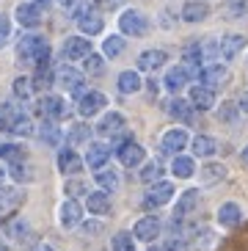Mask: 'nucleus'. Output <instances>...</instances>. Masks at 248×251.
<instances>
[{"label": "nucleus", "instance_id": "nucleus-1", "mask_svg": "<svg viewBox=\"0 0 248 251\" xmlns=\"http://www.w3.org/2000/svg\"><path fill=\"white\" fill-rule=\"evenodd\" d=\"M17 61L20 64H28V67H39L44 69L50 64V45L44 36H36V33H28L17 42Z\"/></svg>", "mask_w": 248, "mask_h": 251}, {"label": "nucleus", "instance_id": "nucleus-2", "mask_svg": "<svg viewBox=\"0 0 248 251\" xmlns=\"http://www.w3.org/2000/svg\"><path fill=\"white\" fill-rule=\"evenodd\" d=\"M119 30L122 36H144L149 30V17L141 8H124L119 14Z\"/></svg>", "mask_w": 248, "mask_h": 251}, {"label": "nucleus", "instance_id": "nucleus-3", "mask_svg": "<svg viewBox=\"0 0 248 251\" xmlns=\"http://www.w3.org/2000/svg\"><path fill=\"white\" fill-rule=\"evenodd\" d=\"M55 83H58L61 89L66 91H72L77 100L83 97V83H86V75L80 72V69H74V67H58L55 69Z\"/></svg>", "mask_w": 248, "mask_h": 251}, {"label": "nucleus", "instance_id": "nucleus-4", "mask_svg": "<svg viewBox=\"0 0 248 251\" xmlns=\"http://www.w3.org/2000/svg\"><path fill=\"white\" fill-rule=\"evenodd\" d=\"M188 144H190V135H188L185 127H171V130H166L163 138H160V149L166 155H179Z\"/></svg>", "mask_w": 248, "mask_h": 251}, {"label": "nucleus", "instance_id": "nucleus-5", "mask_svg": "<svg viewBox=\"0 0 248 251\" xmlns=\"http://www.w3.org/2000/svg\"><path fill=\"white\" fill-rule=\"evenodd\" d=\"M160 232H163V224H160V218H154V215H144V218H138L135 226H132V237H138L144 243L157 240Z\"/></svg>", "mask_w": 248, "mask_h": 251}, {"label": "nucleus", "instance_id": "nucleus-6", "mask_svg": "<svg viewBox=\"0 0 248 251\" xmlns=\"http://www.w3.org/2000/svg\"><path fill=\"white\" fill-rule=\"evenodd\" d=\"M171 199H174V185L168 182V179H157V182L149 188V193H146L144 207L146 210H149V207H160V204H168Z\"/></svg>", "mask_w": 248, "mask_h": 251}, {"label": "nucleus", "instance_id": "nucleus-7", "mask_svg": "<svg viewBox=\"0 0 248 251\" xmlns=\"http://www.w3.org/2000/svg\"><path fill=\"white\" fill-rule=\"evenodd\" d=\"M108 105V97L102 94V91H83V97L77 100V113L80 116H94V113H99Z\"/></svg>", "mask_w": 248, "mask_h": 251}, {"label": "nucleus", "instance_id": "nucleus-8", "mask_svg": "<svg viewBox=\"0 0 248 251\" xmlns=\"http://www.w3.org/2000/svg\"><path fill=\"white\" fill-rule=\"evenodd\" d=\"M188 100H190V105H193L196 111H212V108H215V89L196 83V86H190Z\"/></svg>", "mask_w": 248, "mask_h": 251}, {"label": "nucleus", "instance_id": "nucleus-9", "mask_svg": "<svg viewBox=\"0 0 248 251\" xmlns=\"http://www.w3.org/2000/svg\"><path fill=\"white\" fill-rule=\"evenodd\" d=\"M193 77V72H190L185 64H179V67H171L166 72V77H163V86H166V91H171V94H179V91L188 86V80Z\"/></svg>", "mask_w": 248, "mask_h": 251}, {"label": "nucleus", "instance_id": "nucleus-10", "mask_svg": "<svg viewBox=\"0 0 248 251\" xmlns=\"http://www.w3.org/2000/svg\"><path fill=\"white\" fill-rule=\"evenodd\" d=\"M226 75H229V69L223 67V64H215V61H212V64H204V67L198 69V83H201V86H210V89H218L221 83L226 80Z\"/></svg>", "mask_w": 248, "mask_h": 251}, {"label": "nucleus", "instance_id": "nucleus-11", "mask_svg": "<svg viewBox=\"0 0 248 251\" xmlns=\"http://www.w3.org/2000/svg\"><path fill=\"white\" fill-rule=\"evenodd\" d=\"M74 23H77V28L83 30V36H99V33H102V28H105V20L97 14L91 6H88L83 14H77V20H74Z\"/></svg>", "mask_w": 248, "mask_h": 251}, {"label": "nucleus", "instance_id": "nucleus-12", "mask_svg": "<svg viewBox=\"0 0 248 251\" xmlns=\"http://www.w3.org/2000/svg\"><path fill=\"white\" fill-rule=\"evenodd\" d=\"M218 45H221V58L232 61V58H237V55L246 50L248 39L243 36V33H226L223 39H218Z\"/></svg>", "mask_w": 248, "mask_h": 251}, {"label": "nucleus", "instance_id": "nucleus-13", "mask_svg": "<svg viewBox=\"0 0 248 251\" xmlns=\"http://www.w3.org/2000/svg\"><path fill=\"white\" fill-rule=\"evenodd\" d=\"M14 20L22 28H39L42 25V8L36 3H20L14 8Z\"/></svg>", "mask_w": 248, "mask_h": 251}, {"label": "nucleus", "instance_id": "nucleus-14", "mask_svg": "<svg viewBox=\"0 0 248 251\" xmlns=\"http://www.w3.org/2000/svg\"><path fill=\"white\" fill-rule=\"evenodd\" d=\"M88 52H91V42L86 36H66L64 39V58L83 61Z\"/></svg>", "mask_w": 248, "mask_h": 251}, {"label": "nucleus", "instance_id": "nucleus-15", "mask_svg": "<svg viewBox=\"0 0 248 251\" xmlns=\"http://www.w3.org/2000/svg\"><path fill=\"white\" fill-rule=\"evenodd\" d=\"M97 133L102 135V138H113V135L124 133V116L119 111H110L99 119V125H97Z\"/></svg>", "mask_w": 248, "mask_h": 251}, {"label": "nucleus", "instance_id": "nucleus-16", "mask_svg": "<svg viewBox=\"0 0 248 251\" xmlns=\"http://www.w3.org/2000/svg\"><path fill=\"white\" fill-rule=\"evenodd\" d=\"M39 111L44 113V119H61V116H66V102H64V97H55V94H44L42 97V102H39Z\"/></svg>", "mask_w": 248, "mask_h": 251}, {"label": "nucleus", "instance_id": "nucleus-17", "mask_svg": "<svg viewBox=\"0 0 248 251\" xmlns=\"http://www.w3.org/2000/svg\"><path fill=\"white\" fill-rule=\"evenodd\" d=\"M215 218H218V224L223 229H234L243 221V207L237 204V201H226V204L218 207V215H215Z\"/></svg>", "mask_w": 248, "mask_h": 251}, {"label": "nucleus", "instance_id": "nucleus-18", "mask_svg": "<svg viewBox=\"0 0 248 251\" xmlns=\"http://www.w3.org/2000/svg\"><path fill=\"white\" fill-rule=\"evenodd\" d=\"M83 157L74 152V149H61V155H58V171L61 174H66V177H72V174H80L83 171Z\"/></svg>", "mask_w": 248, "mask_h": 251}, {"label": "nucleus", "instance_id": "nucleus-19", "mask_svg": "<svg viewBox=\"0 0 248 251\" xmlns=\"http://www.w3.org/2000/svg\"><path fill=\"white\" fill-rule=\"evenodd\" d=\"M80 218H83V207L77 204L74 199H66L64 204H61V210H58V221H61V226H66V229L80 226Z\"/></svg>", "mask_w": 248, "mask_h": 251}, {"label": "nucleus", "instance_id": "nucleus-20", "mask_svg": "<svg viewBox=\"0 0 248 251\" xmlns=\"http://www.w3.org/2000/svg\"><path fill=\"white\" fill-rule=\"evenodd\" d=\"M168 52L166 50H144L138 55V72H154V69L166 67Z\"/></svg>", "mask_w": 248, "mask_h": 251}, {"label": "nucleus", "instance_id": "nucleus-21", "mask_svg": "<svg viewBox=\"0 0 248 251\" xmlns=\"http://www.w3.org/2000/svg\"><path fill=\"white\" fill-rule=\"evenodd\" d=\"M119 155V163H122V166H127V169H135V166H141V163H144V157H146V152H144V147H141V144H124L122 149H119L116 152Z\"/></svg>", "mask_w": 248, "mask_h": 251}, {"label": "nucleus", "instance_id": "nucleus-22", "mask_svg": "<svg viewBox=\"0 0 248 251\" xmlns=\"http://www.w3.org/2000/svg\"><path fill=\"white\" fill-rule=\"evenodd\" d=\"M207 17H210V6H207L204 0H188L182 6V20L190 25H196V23H204Z\"/></svg>", "mask_w": 248, "mask_h": 251}, {"label": "nucleus", "instance_id": "nucleus-23", "mask_svg": "<svg viewBox=\"0 0 248 251\" xmlns=\"http://www.w3.org/2000/svg\"><path fill=\"white\" fill-rule=\"evenodd\" d=\"M108 160H110V149L102 147V144H91V147H88V152H86V157H83V163H86L88 169H94V171L105 169V166H108Z\"/></svg>", "mask_w": 248, "mask_h": 251}, {"label": "nucleus", "instance_id": "nucleus-24", "mask_svg": "<svg viewBox=\"0 0 248 251\" xmlns=\"http://www.w3.org/2000/svg\"><path fill=\"white\" fill-rule=\"evenodd\" d=\"M226 174L229 171L223 163H204L201 171H198V179H201V185H221L226 179Z\"/></svg>", "mask_w": 248, "mask_h": 251}, {"label": "nucleus", "instance_id": "nucleus-25", "mask_svg": "<svg viewBox=\"0 0 248 251\" xmlns=\"http://www.w3.org/2000/svg\"><path fill=\"white\" fill-rule=\"evenodd\" d=\"M198 207V191L196 188H190V191H185L182 196H179V201H176L174 207V218H179V221H185L193 210Z\"/></svg>", "mask_w": 248, "mask_h": 251}, {"label": "nucleus", "instance_id": "nucleus-26", "mask_svg": "<svg viewBox=\"0 0 248 251\" xmlns=\"http://www.w3.org/2000/svg\"><path fill=\"white\" fill-rule=\"evenodd\" d=\"M116 86H119V91H122V94H135V91L144 89V80H141L138 69H124V72L119 75Z\"/></svg>", "mask_w": 248, "mask_h": 251}, {"label": "nucleus", "instance_id": "nucleus-27", "mask_svg": "<svg viewBox=\"0 0 248 251\" xmlns=\"http://www.w3.org/2000/svg\"><path fill=\"white\" fill-rule=\"evenodd\" d=\"M215 149H218V144H215L212 135H193L190 138V152L196 157H212Z\"/></svg>", "mask_w": 248, "mask_h": 251}, {"label": "nucleus", "instance_id": "nucleus-28", "mask_svg": "<svg viewBox=\"0 0 248 251\" xmlns=\"http://www.w3.org/2000/svg\"><path fill=\"white\" fill-rule=\"evenodd\" d=\"M193 105H190V100H185V97H174L171 102H168V113L174 119H179V122H193Z\"/></svg>", "mask_w": 248, "mask_h": 251}, {"label": "nucleus", "instance_id": "nucleus-29", "mask_svg": "<svg viewBox=\"0 0 248 251\" xmlns=\"http://www.w3.org/2000/svg\"><path fill=\"white\" fill-rule=\"evenodd\" d=\"M86 210H88L91 215H105V213H110V199H108V193H102V191L86 193Z\"/></svg>", "mask_w": 248, "mask_h": 251}, {"label": "nucleus", "instance_id": "nucleus-30", "mask_svg": "<svg viewBox=\"0 0 248 251\" xmlns=\"http://www.w3.org/2000/svg\"><path fill=\"white\" fill-rule=\"evenodd\" d=\"M171 174H174V177H179V179H190L193 174H196V163H193V157H188V155H174Z\"/></svg>", "mask_w": 248, "mask_h": 251}, {"label": "nucleus", "instance_id": "nucleus-31", "mask_svg": "<svg viewBox=\"0 0 248 251\" xmlns=\"http://www.w3.org/2000/svg\"><path fill=\"white\" fill-rule=\"evenodd\" d=\"M20 201H22V191H14V188L0 185V215L11 213L14 207H20Z\"/></svg>", "mask_w": 248, "mask_h": 251}, {"label": "nucleus", "instance_id": "nucleus-32", "mask_svg": "<svg viewBox=\"0 0 248 251\" xmlns=\"http://www.w3.org/2000/svg\"><path fill=\"white\" fill-rule=\"evenodd\" d=\"M97 185H102L105 191H116L119 185H122V177H119V171H116V169L105 166V169L97 171Z\"/></svg>", "mask_w": 248, "mask_h": 251}, {"label": "nucleus", "instance_id": "nucleus-33", "mask_svg": "<svg viewBox=\"0 0 248 251\" xmlns=\"http://www.w3.org/2000/svg\"><path fill=\"white\" fill-rule=\"evenodd\" d=\"M122 52H124V36L122 33L105 36V42H102V55L105 58H116V55H122Z\"/></svg>", "mask_w": 248, "mask_h": 251}, {"label": "nucleus", "instance_id": "nucleus-34", "mask_svg": "<svg viewBox=\"0 0 248 251\" xmlns=\"http://www.w3.org/2000/svg\"><path fill=\"white\" fill-rule=\"evenodd\" d=\"M212 243H215V235H212L207 226H198L196 232H193V237H190V246L198 251H210Z\"/></svg>", "mask_w": 248, "mask_h": 251}, {"label": "nucleus", "instance_id": "nucleus-35", "mask_svg": "<svg viewBox=\"0 0 248 251\" xmlns=\"http://www.w3.org/2000/svg\"><path fill=\"white\" fill-rule=\"evenodd\" d=\"M102 69H105V55L88 52L86 58H83V75H102Z\"/></svg>", "mask_w": 248, "mask_h": 251}, {"label": "nucleus", "instance_id": "nucleus-36", "mask_svg": "<svg viewBox=\"0 0 248 251\" xmlns=\"http://www.w3.org/2000/svg\"><path fill=\"white\" fill-rule=\"evenodd\" d=\"M0 160L3 163H20L25 160V149L17 144H0Z\"/></svg>", "mask_w": 248, "mask_h": 251}, {"label": "nucleus", "instance_id": "nucleus-37", "mask_svg": "<svg viewBox=\"0 0 248 251\" xmlns=\"http://www.w3.org/2000/svg\"><path fill=\"white\" fill-rule=\"evenodd\" d=\"M39 138H42L47 147H55V144L61 141V133H58V127H55V122H52V119H47V122L42 125V130H39Z\"/></svg>", "mask_w": 248, "mask_h": 251}, {"label": "nucleus", "instance_id": "nucleus-38", "mask_svg": "<svg viewBox=\"0 0 248 251\" xmlns=\"http://www.w3.org/2000/svg\"><path fill=\"white\" fill-rule=\"evenodd\" d=\"M17 116H20V111L14 105H0V130H11Z\"/></svg>", "mask_w": 248, "mask_h": 251}, {"label": "nucleus", "instance_id": "nucleus-39", "mask_svg": "<svg viewBox=\"0 0 248 251\" xmlns=\"http://www.w3.org/2000/svg\"><path fill=\"white\" fill-rule=\"evenodd\" d=\"M110 251H135V240H132L130 232H119L110 243Z\"/></svg>", "mask_w": 248, "mask_h": 251}, {"label": "nucleus", "instance_id": "nucleus-40", "mask_svg": "<svg viewBox=\"0 0 248 251\" xmlns=\"http://www.w3.org/2000/svg\"><path fill=\"white\" fill-rule=\"evenodd\" d=\"M30 177H33V171H30L28 163H22V160L20 163H11V179H14V182L25 185Z\"/></svg>", "mask_w": 248, "mask_h": 251}, {"label": "nucleus", "instance_id": "nucleus-41", "mask_svg": "<svg viewBox=\"0 0 248 251\" xmlns=\"http://www.w3.org/2000/svg\"><path fill=\"white\" fill-rule=\"evenodd\" d=\"M160 177H163V163H149V166L141 169V179L144 182H157Z\"/></svg>", "mask_w": 248, "mask_h": 251}, {"label": "nucleus", "instance_id": "nucleus-42", "mask_svg": "<svg viewBox=\"0 0 248 251\" xmlns=\"http://www.w3.org/2000/svg\"><path fill=\"white\" fill-rule=\"evenodd\" d=\"M14 94L20 97V100H28V97L33 94V80H30V77H17L14 80Z\"/></svg>", "mask_w": 248, "mask_h": 251}, {"label": "nucleus", "instance_id": "nucleus-43", "mask_svg": "<svg viewBox=\"0 0 248 251\" xmlns=\"http://www.w3.org/2000/svg\"><path fill=\"white\" fill-rule=\"evenodd\" d=\"M88 138H91L88 125H74L72 130H69V141H72V144H88Z\"/></svg>", "mask_w": 248, "mask_h": 251}, {"label": "nucleus", "instance_id": "nucleus-44", "mask_svg": "<svg viewBox=\"0 0 248 251\" xmlns=\"http://www.w3.org/2000/svg\"><path fill=\"white\" fill-rule=\"evenodd\" d=\"M188 249H190V243L185 235H171L166 240V246H163V251H188Z\"/></svg>", "mask_w": 248, "mask_h": 251}, {"label": "nucleus", "instance_id": "nucleus-45", "mask_svg": "<svg viewBox=\"0 0 248 251\" xmlns=\"http://www.w3.org/2000/svg\"><path fill=\"white\" fill-rule=\"evenodd\" d=\"M221 122H226V125H232L234 119L240 116V105H234V102H223L221 105V111H218Z\"/></svg>", "mask_w": 248, "mask_h": 251}, {"label": "nucleus", "instance_id": "nucleus-46", "mask_svg": "<svg viewBox=\"0 0 248 251\" xmlns=\"http://www.w3.org/2000/svg\"><path fill=\"white\" fill-rule=\"evenodd\" d=\"M11 133H17V135H30L33 133V122H30L28 116H17V122H14V127H11Z\"/></svg>", "mask_w": 248, "mask_h": 251}, {"label": "nucleus", "instance_id": "nucleus-47", "mask_svg": "<svg viewBox=\"0 0 248 251\" xmlns=\"http://www.w3.org/2000/svg\"><path fill=\"white\" fill-rule=\"evenodd\" d=\"M25 232H28V224L22 221V218H14V221L6 224V235L8 237H22Z\"/></svg>", "mask_w": 248, "mask_h": 251}, {"label": "nucleus", "instance_id": "nucleus-48", "mask_svg": "<svg viewBox=\"0 0 248 251\" xmlns=\"http://www.w3.org/2000/svg\"><path fill=\"white\" fill-rule=\"evenodd\" d=\"M8 39H11V20L0 14V50L8 45Z\"/></svg>", "mask_w": 248, "mask_h": 251}, {"label": "nucleus", "instance_id": "nucleus-49", "mask_svg": "<svg viewBox=\"0 0 248 251\" xmlns=\"http://www.w3.org/2000/svg\"><path fill=\"white\" fill-rule=\"evenodd\" d=\"M64 191L69 193V199H74V196H80V193H88L86 182H80V179H72V182L64 185Z\"/></svg>", "mask_w": 248, "mask_h": 251}, {"label": "nucleus", "instance_id": "nucleus-50", "mask_svg": "<svg viewBox=\"0 0 248 251\" xmlns=\"http://www.w3.org/2000/svg\"><path fill=\"white\" fill-rule=\"evenodd\" d=\"M248 14V0H232V6H229V17L234 20H240V17Z\"/></svg>", "mask_w": 248, "mask_h": 251}, {"label": "nucleus", "instance_id": "nucleus-51", "mask_svg": "<svg viewBox=\"0 0 248 251\" xmlns=\"http://www.w3.org/2000/svg\"><path fill=\"white\" fill-rule=\"evenodd\" d=\"M99 229H102L99 221H88V224H83V235H99Z\"/></svg>", "mask_w": 248, "mask_h": 251}, {"label": "nucleus", "instance_id": "nucleus-52", "mask_svg": "<svg viewBox=\"0 0 248 251\" xmlns=\"http://www.w3.org/2000/svg\"><path fill=\"white\" fill-rule=\"evenodd\" d=\"M61 8H66V11H72L74 6H80V0H55Z\"/></svg>", "mask_w": 248, "mask_h": 251}, {"label": "nucleus", "instance_id": "nucleus-53", "mask_svg": "<svg viewBox=\"0 0 248 251\" xmlns=\"http://www.w3.org/2000/svg\"><path fill=\"white\" fill-rule=\"evenodd\" d=\"M30 3H36L39 8H47V6H50V3H52V0H30Z\"/></svg>", "mask_w": 248, "mask_h": 251}, {"label": "nucleus", "instance_id": "nucleus-54", "mask_svg": "<svg viewBox=\"0 0 248 251\" xmlns=\"http://www.w3.org/2000/svg\"><path fill=\"white\" fill-rule=\"evenodd\" d=\"M240 160H243V163H246V166H248V144H246V147H243V152H240Z\"/></svg>", "mask_w": 248, "mask_h": 251}, {"label": "nucleus", "instance_id": "nucleus-55", "mask_svg": "<svg viewBox=\"0 0 248 251\" xmlns=\"http://www.w3.org/2000/svg\"><path fill=\"white\" fill-rule=\"evenodd\" d=\"M146 89L152 91V94H157V83H154V80H149V83H146Z\"/></svg>", "mask_w": 248, "mask_h": 251}, {"label": "nucleus", "instance_id": "nucleus-56", "mask_svg": "<svg viewBox=\"0 0 248 251\" xmlns=\"http://www.w3.org/2000/svg\"><path fill=\"white\" fill-rule=\"evenodd\" d=\"M240 111L248 113V97H246V100H240Z\"/></svg>", "mask_w": 248, "mask_h": 251}, {"label": "nucleus", "instance_id": "nucleus-57", "mask_svg": "<svg viewBox=\"0 0 248 251\" xmlns=\"http://www.w3.org/2000/svg\"><path fill=\"white\" fill-rule=\"evenodd\" d=\"M36 251H55L52 246H47V243H42V246H36Z\"/></svg>", "mask_w": 248, "mask_h": 251}, {"label": "nucleus", "instance_id": "nucleus-58", "mask_svg": "<svg viewBox=\"0 0 248 251\" xmlns=\"http://www.w3.org/2000/svg\"><path fill=\"white\" fill-rule=\"evenodd\" d=\"M3 179H6V169L0 166V185H3Z\"/></svg>", "mask_w": 248, "mask_h": 251}, {"label": "nucleus", "instance_id": "nucleus-59", "mask_svg": "<svg viewBox=\"0 0 248 251\" xmlns=\"http://www.w3.org/2000/svg\"><path fill=\"white\" fill-rule=\"evenodd\" d=\"M0 251H11V249H8V246H0Z\"/></svg>", "mask_w": 248, "mask_h": 251}, {"label": "nucleus", "instance_id": "nucleus-60", "mask_svg": "<svg viewBox=\"0 0 248 251\" xmlns=\"http://www.w3.org/2000/svg\"><path fill=\"white\" fill-rule=\"evenodd\" d=\"M110 3H116V0H110Z\"/></svg>", "mask_w": 248, "mask_h": 251}]
</instances>
